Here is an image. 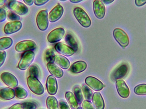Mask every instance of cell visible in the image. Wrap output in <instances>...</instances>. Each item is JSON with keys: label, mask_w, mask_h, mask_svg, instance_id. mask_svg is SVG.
<instances>
[{"label": "cell", "mask_w": 146, "mask_h": 109, "mask_svg": "<svg viewBox=\"0 0 146 109\" xmlns=\"http://www.w3.org/2000/svg\"><path fill=\"white\" fill-rule=\"evenodd\" d=\"M73 13L82 26L85 28H88L91 25V18L83 9L80 7H76L73 10Z\"/></svg>", "instance_id": "6da1fadb"}, {"label": "cell", "mask_w": 146, "mask_h": 109, "mask_svg": "<svg viewBox=\"0 0 146 109\" xmlns=\"http://www.w3.org/2000/svg\"><path fill=\"white\" fill-rule=\"evenodd\" d=\"M27 81L29 89L34 94L40 96L44 93V87L37 78L30 76Z\"/></svg>", "instance_id": "7a4b0ae2"}, {"label": "cell", "mask_w": 146, "mask_h": 109, "mask_svg": "<svg viewBox=\"0 0 146 109\" xmlns=\"http://www.w3.org/2000/svg\"><path fill=\"white\" fill-rule=\"evenodd\" d=\"M113 36L118 44L123 48L128 46L129 39L127 33L120 28H116L113 31Z\"/></svg>", "instance_id": "3957f363"}, {"label": "cell", "mask_w": 146, "mask_h": 109, "mask_svg": "<svg viewBox=\"0 0 146 109\" xmlns=\"http://www.w3.org/2000/svg\"><path fill=\"white\" fill-rule=\"evenodd\" d=\"M35 55V54L33 51L24 52L18 63V68L21 70L27 69L33 62Z\"/></svg>", "instance_id": "277c9868"}, {"label": "cell", "mask_w": 146, "mask_h": 109, "mask_svg": "<svg viewBox=\"0 0 146 109\" xmlns=\"http://www.w3.org/2000/svg\"><path fill=\"white\" fill-rule=\"evenodd\" d=\"M129 70V66L126 63H123L119 65L111 75V78L113 81H116L124 78L128 73Z\"/></svg>", "instance_id": "5b68a950"}, {"label": "cell", "mask_w": 146, "mask_h": 109, "mask_svg": "<svg viewBox=\"0 0 146 109\" xmlns=\"http://www.w3.org/2000/svg\"><path fill=\"white\" fill-rule=\"evenodd\" d=\"M36 21L37 26L40 30H46L49 25L48 11L44 9L39 11L37 15Z\"/></svg>", "instance_id": "8992f818"}, {"label": "cell", "mask_w": 146, "mask_h": 109, "mask_svg": "<svg viewBox=\"0 0 146 109\" xmlns=\"http://www.w3.org/2000/svg\"><path fill=\"white\" fill-rule=\"evenodd\" d=\"M37 48L36 43L32 40H25L17 44L15 46V50L19 53L27 51H33Z\"/></svg>", "instance_id": "52a82bcc"}, {"label": "cell", "mask_w": 146, "mask_h": 109, "mask_svg": "<svg viewBox=\"0 0 146 109\" xmlns=\"http://www.w3.org/2000/svg\"><path fill=\"white\" fill-rule=\"evenodd\" d=\"M7 7L20 15H24L28 13L29 9L26 5L22 3L15 1L10 3Z\"/></svg>", "instance_id": "ba28073f"}, {"label": "cell", "mask_w": 146, "mask_h": 109, "mask_svg": "<svg viewBox=\"0 0 146 109\" xmlns=\"http://www.w3.org/2000/svg\"><path fill=\"white\" fill-rule=\"evenodd\" d=\"M66 32L62 27H58L50 32L48 36L47 40L51 43L57 42L61 41L65 35Z\"/></svg>", "instance_id": "9c48e42d"}, {"label": "cell", "mask_w": 146, "mask_h": 109, "mask_svg": "<svg viewBox=\"0 0 146 109\" xmlns=\"http://www.w3.org/2000/svg\"><path fill=\"white\" fill-rule=\"evenodd\" d=\"M2 81L10 88H15L18 86L19 82L16 77L9 72H3L0 76Z\"/></svg>", "instance_id": "30bf717a"}, {"label": "cell", "mask_w": 146, "mask_h": 109, "mask_svg": "<svg viewBox=\"0 0 146 109\" xmlns=\"http://www.w3.org/2000/svg\"><path fill=\"white\" fill-rule=\"evenodd\" d=\"M116 87L119 96L123 98H127L130 94V90L126 82L122 79L116 81Z\"/></svg>", "instance_id": "8fae6325"}, {"label": "cell", "mask_w": 146, "mask_h": 109, "mask_svg": "<svg viewBox=\"0 0 146 109\" xmlns=\"http://www.w3.org/2000/svg\"><path fill=\"white\" fill-rule=\"evenodd\" d=\"M20 21H12L7 23L3 28V31L7 35H10L18 32L22 28Z\"/></svg>", "instance_id": "7c38bea8"}, {"label": "cell", "mask_w": 146, "mask_h": 109, "mask_svg": "<svg viewBox=\"0 0 146 109\" xmlns=\"http://www.w3.org/2000/svg\"><path fill=\"white\" fill-rule=\"evenodd\" d=\"M63 13H64L63 7L60 4H57L49 13V20L51 23L56 22L61 18Z\"/></svg>", "instance_id": "4fadbf2b"}, {"label": "cell", "mask_w": 146, "mask_h": 109, "mask_svg": "<svg viewBox=\"0 0 146 109\" xmlns=\"http://www.w3.org/2000/svg\"><path fill=\"white\" fill-rule=\"evenodd\" d=\"M85 83L87 85L96 91H101L105 87V85L97 78L92 76H88L85 79Z\"/></svg>", "instance_id": "5bb4252c"}, {"label": "cell", "mask_w": 146, "mask_h": 109, "mask_svg": "<svg viewBox=\"0 0 146 109\" xmlns=\"http://www.w3.org/2000/svg\"><path fill=\"white\" fill-rule=\"evenodd\" d=\"M93 10L95 16L101 19L104 17L106 14V7L100 0H95L93 2Z\"/></svg>", "instance_id": "9a60e30c"}, {"label": "cell", "mask_w": 146, "mask_h": 109, "mask_svg": "<svg viewBox=\"0 0 146 109\" xmlns=\"http://www.w3.org/2000/svg\"><path fill=\"white\" fill-rule=\"evenodd\" d=\"M46 88L49 95L54 96L58 91V84L55 77L50 75L48 77L46 82Z\"/></svg>", "instance_id": "2e32d148"}, {"label": "cell", "mask_w": 146, "mask_h": 109, "mask_svg": "<svg viewBox=\"0 0 146 109\" xmlns=\"http://www.w3.org/2000/svg\"><path fill=\"white\" fill-rule=\"evenodd\" d=\"M55 48L58 53L66 56H71L75 52L70 46L62 42L56 44L55 46Z\"/></svg>", "instance_id": "e0dca14e"}, {"label": "cell", "mask_w": 146, "mask_h": 109, "mask_svg": "<svg viewBox=\"0 0 146 109\" xmlns=\"http://www.w3.org/2000/svg\"><path fill=\"white\" fill-rule=\"evenodd\" d=\"M52 62L56 64L64 69L69 68L71 65L69 60L64 56L61 55H55Z\"/></svg>", "instance_id": "ac0fdd59"}, {"label": "cell", "mask_w": 146, "mask_h": 109, "mask_svg": "<svg viewBox=\"0 0 146 109\" xmlns=\"http://www.w3.org/2000/svg\"><path fill=\"white\" fill-rule=\"evenodd\" d=\"M47 67L49 72L54 77L60 79L63 76L64 74L63 70L54 63L52 62L48 63Z\"/></svg>", "instance_id": "d6986e66"}, {"label": "cell", "mask_w": 146, "mask_h": 109, "mask_svg": "<svg viewBox=\"0 0 146 109\" xmlns=\"http://www.w3.org/2000/svg\"><path fill=\"white\" fill-rule=\"evenodd\" d=\"M87 67L86 63L83 61H79L74 63L69 69L71 73L78 74L82 73L86 70Z\"/></svg>", "instance_id": "ffe728a7"}, {"label": "cell", "mask_w": 146, "mask_h": 109, "mask_svg": "<svg viewBox=\"0 0 146 109\" xmlns=\"http://www.w3.org/2000/svg\"><path fill=\"white\" fill-rule=\"evenodd\" d=\"M15 91L10 87L0 89V98L4 100H10L15 97Z\"/></svg>", "instance_id": "44dd1931"}, {"label": "cell", "mask_w": 146, "mask_h": 109, "mask_svg": "<svg viewBox=\"0 0 146 109\" xmlns=\"http://www.w3.org/2000/svg\"><path fill=\"white\" fill-rule=\"evenodd\" d=\"M92 101L96 109H104V101L100 92H94L93 95Z\"/></svg>", "instance_id": "7402d4cb"}, {"label": "cell", "mask_w": 146, "mask_h": 109, "mask_svg": "<svg viewBox=\"0 0 146 109\" xmlns=\"http://www.w3.org/2000/svg\"><path fill=\"white\" fill-rule=\"evenodd\" d=\"M65 97L72 109H76L78 106V102L74 94L71 92H67L65 94Z\"/></svg>", "instance_id": "603a6c76"}, {"label": "cell", "mask_w": 146, "mask_h": 109, "mask_svg": "<svg viewBox=\"0 0 146 109\" xmlns=\"http://www.w3.org/2000/svg\"><path fill=\"white\" fill-rule=\"evenodd\" d=\"M13 40L11 38L4 37L0 38V51L8 49L13 45Z\"/></svg>", "instance_id": "cb8c5ba5"}, {"label": "cell", "mask_w": 146, "mask_h": 109, "mask_svg": "<svg viewBox=\"0 0 146 109\" xmlns=\"http://www.w3.org/2000/svg\"><path fill=\"white\" fill-rule=\"evenodd\" d=\"M65 40L68 46L72 48L75 52L78 50V46L77 42L72 34H68L65 37Z\"/></svg>", "instance_id": "d4e9b609"}, {"label": "cell", "mask_w": 146, "mask_h": 109, "mask_svg": "<svg viewBox=\"0 0 146 109\" xmlns=\"http://www.w3.org/2000/svg\"><path fill=\"white\" fill-rule=\"evenodd\" d=\"M46 105L48 109H59L58 101L55 97L53 96H50L47 98Z\"/></svg>", "instance_id": "484cf974"}, {"label": "cell", "mask_w": 146, "mask_h": 109, "mask_svg": "<svg viewBox=\"0 0 146 109\" xmlns=\"http://www.w3.org/2000/svg\"><path fill=\"white\" fill-rule=\"evenodd\" d=\"M73 92L77 100L78 104H81L83 101V97L81 89L78 86H75L73 88Z\"/></svg>", "instance_id": "4316f807"}, {"label": "cell", "mask_w": 146, "mask_h": 109, "mask_svg": "<svg viewBox=\"0 0 146 109\" xmlns=\"http://www.w3.org/2000/svg\"><path fill=\"white\" fill-rule=\"evenodd\" d=\"M15 96L17 98L20 99H23L27 97L28 93L26 90L21 87H15Z\"/></svg>", "instance_id": "83f0119b"}, {"label": "cell", "mask_w": 146, "mask_h": 109, "mask_svg": "<svg viewBox=\"0 0 146 109\" xmlns=\"http://www.w3.org/2000/svg\"><path fill=\"white\" fill-rule=\"evenodd\" d=\"M82 92L86 101L91 102L93 97V92L91 89L86 85H83L82 87Z\"/></svg>", "instance_id": "f1b7e54d"}, {"label": "cell", "mask_w": 146, "mask_h": 109, "mask_svg": "<svg viewBox=\"0 0 146 109\" xmlns=\"http://www.w3.org/2000/svg\"><path fill=\"white\" fill-rule=\"evenodd\" d=\"M134 92L136 95L146 96V84H140L136 86L134 89Z\"/></svg>", "instance_id": "f546056e"}, {"label": "cell", "mask_w": 146, "mask_h": 109, "mask_svg": "<svg viewBox=\"0 0 146 109\" xmlns=\"http://www.w3.org/2000/svg\"><path fill=\"white\" fill-rule=\"evenodd\" d=\"M55 55L54 49L52 48L48 49L44 53V57L46 61L48 62L53 61V58Z\"/></svg>", "instance_id": "4dcf8cb0"}, {"label": "cell", "mask_w": 146, "mask_h": 109, "mask_svg": "<svg viewBox=\"0 0 146 109\" xmlns=\"http://www.w3.org/2000/svg\"><path fill=\"white\" fill-rule=\"evenodd\" d=\"M30 76L38 78L39 76V69L36 64H33L30 67L29 70Z\"/></svg>", "instance_id": "1f68e13d"}, {"label": "cell", "mask_w": 146, "mask_h": 109, "mask_svg": "<svg viewBox=\"0 0 146 109\" xmlns=\"http://www.w3.org/2000/svg\"><path fill=\"white\" fill-rule=\"evenodd\" d=\"M7 17L9 20L12 21H19L21 18L19 15L12 10L8 11L7 13Z\"/></svg>", "instance_id": "d6a6232c"}, {"label": "cell", "mask_w": 146, "mask_h": 109, "mask_svg": "<svg viewBox=\"0 0 146 109\" xmlns=\"http://www.w3.org/2000/svg\"><path fill=\"white\" fill-rule=\"evenodd\" d=\"M22 109H36L37 105L33 102H25L21 104Z\"/></svg>", "instance_id": "836d02e7"}, {"label": "cell", "mask_w": 146, "mask_h": 109, "mask_svg": "<svg viewBox=\"0 0 146 109\" xmlns=\"http://www.w3.org/2000/svg\"><path fill=\"white\" fill-rule=\"evenodd\" d=\"M7 14L4 8L0 7V22H3L7 18Z\"/></svg>", "instance_id": "e575fe53"}, {"label": "cell", "mask_w": 146, "mask_h": 109, "mask_svg": "<svg viewBox=\"0 0 146 109\" xmlns=\"http://www.w3.org/2000/svg\"><path fill=\"white\" fill-rule=\"evenodd\" d=\"M83 109H96L90 101H84L82 103Z\"/></svg>", "instance_id": "d590c367"}, {"label": "cell", "mask_w": 146, "mask_h": 109, "mask_svg": "<svg viewBox=\"0 0 146 109\" xmlns=\"http://www.w3.org/2000/svg\"><path fill=\"white\" fill-rule=\"evenodd\" d=\"M7 53L4 51H0V67L3 65L6 60Z\"/></svg>", "instance_id": "8d00e7d4"}, {"label": "cell", "mask_w": 146, "mask_h": 109, "mask_svg": "<svg viewBox=\"0 0 146 109\" xmlns=\"http://www.w3.org/2000/svg\"><path fill=\"white\" fill-rule=\"evenodd\" d=\"M59 107L60 109H70L67 103L63 100H61L60 101Z\"/></svg>", "instance_id": "74e56055"}, {"label": "cell", "mask_w": 146, "mask_h": 109, "mask_svg": "<svg viewBox=\"0 0 146 109\" xmlns=\"http://www.w3.org/2000/svg\"><path fill=\"white\" fill-rule=\"evenodd\" d=\"M49 0H34V3L38 6H42L48 2Z\"/></svg>", "instance_id": "f35d334b"}, {"label": "cell", "mask_w": 146, "mask_h": 109, "mask_svg": "<svg viewBox=\"0 0 146 109\" xmlns=\"http://www.w3.org/2000/svg\"><path fill=\"white\" fill-rule=\"evenodd\" d=\"M135 4L137 7H141L146 3V0H135Z\"/></svg>", "instance_id": "ab89813d"}, {"label": "cell", "mask_w": 146, "mask_h": 109, "mask_svg": "<svg viewBox=\"0 0 146 109\" xmlns=\"http://www.w3.org/2000/svg\"><path fill=\"white\" fill-rule=\"evenodd\" d=\"M8 109H22L21 104L17 103L13 104Z\"/></svg>", "instance_id": "60d3db41"}, {"label": "cell", "mask_w": 146, "mask_h": 109, "mask_svg": "<svg viewBox=\"0 0 146 109\" xmlns=\"http://www.w3.org/2000/svg\"><path fill=\"white\" fill-rule=\"evenodd\" d=\"M23 1L27 5L29 6L33 5L34 2V0H23Z\"/></svg>", "instance_id": "b9f144b4"}, {"label": "cell", "mask_w": 146, "mask_h": 109, "mask_svg": "<svg viewBox=\"0 0 146 109\" xmlns=\"http://www.w3.org/2000/svg\"><path fill=\"white\" fill-rule=\"evenodd\" d=\"M115 0H101L103 3L105 4H109L113 2Z\"/></svg>", "instance_id": "7bdbcfd3"}, {"label": "cell", "mask_w": 146, "mask_h": 109, "mask_svg": "<svg viewBox=\"0 0 146 109\" xmlns=\"http://www.w3.org/2000/svg\"><path fill=\"white\" fill-rule=\"evenodd\" d=\"M7 0H0V6H3L6 4Z\"/></svg>", "instance_id": "ee69618b"}, {"label": "cell", "mask_w": 146, "mask_h": 109, "mask_svg": "<svg viewBox=\"0 0 146 109\" xmlns=\"http://www.w3.org/2000/svg\"><path fill=\"white\" fill-rule=\"evenodd\" d=\"M83 0H70V1L73 3H78L82 1Z\"/></svg>", "instance_id": "f6af8a7d"}, {"label": "cell", "mask_w": 146, "mask_h": 109, "mask_svg": "<svg viewBox=\"0 0 146 109\" xmlns=\"http://www.w3.org/2000/svg\"><path fill=\"white\" fill-rule=\"evenodd\" d=\"M16 1V0H7V2H6V4H5V6H7V7L8 5L10 3L14 1Z\"/></svg>", "instance_id": "bcb514c9"}, {"label": "cell", "mask_w": 146, "mask_h": 109, "mask_svg": "<svg viewBox=\"0 0 146 109\" xmlns=\"http://www.w3.org/2000/svg\"><path fill=\"white\" fill-rule=\"evenodd\" d=\"M76 109H83L82 108H81V107H78V108H77Z\"/></svg>", "instance_id": "7dc6e473"}, {"label": "cell", "mask_w": 146, "mask_h": 109, "mask_svg": "<svg viewBox=\"0 0 146 109\" xmlns=\"http://www.w3.org/2000/svg\"><path fill=\"white\" fill-rule=\"evenodd\" d=\"M59 1H66L67 0H59Z\"/></svg>", "instance_id": "c3c4849f"}]
</instances>
